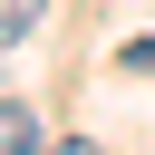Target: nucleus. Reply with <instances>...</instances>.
I'll use <instances>...</instances> for the list:
<instances>
[{
	"label": "nucleus",
	"instance_id": "nucleus-1",
	"mask_svg": "<svg viewBox=\"0 0 155 155\" xmlns=\"http://www.w3.org/2000/svg\"><path fill=\"white\" fill-rule=\"evenodd\" d=\"M0 155H39V116L19 97H0Z\"/></svg>",
	"mask_w": 155,
	"mask_h": 155
},
{
	"label": "nucleus",
	"instance_id": "nucleus-3",
	"mask_svg": "<svg viewBox=\"0 0 155 155\" xmlns=\"http://www.w3.org/2000/svg\"><path fill=\"white\" fill-rule=\"evenodd\" d=\"M48 155H97V145H87V136H68V145H48Z\"/></svg>",
	"mask_w": 155,
	"mask_h": 155
},
{
	"label": "nucleus",
	"instance_id": "nucleus-2",
	"mask_svg": "<svg viewBox=\"0 0 155 155\" xmlns=\"http://www.w3.org/2000/svg\"><path fill=\"white\" fill-rule=\"evenodd\" d=\"M39 29V0H0V39H29Z\"/></svg>",
	"mask_w": 155,
	"mask_h": 155
}]
</instances>
